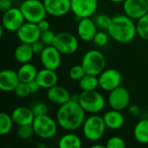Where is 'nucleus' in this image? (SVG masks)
<instances>
[{
	"instance_id": "6",
	"label": "nucleus",
	"mask_w": 148,
	"mask_h": 148,
	"mask_svg": "<svg viewBox=\"0 0 148 148\" xmlns=\"http://www.w3.org/2000/svg\"><path fill=\"white\" fill-rule=\"evenodd\" d=\"M32 126L35 134L37 137L42 140H48L56 135L59 125L56 120H54L48 114H44L36 116L32 122Z\"/></svg>"
},
{
	"instance_id": "24",
	"label": "nucleus",
	"mask_w": 148,
	"mask_h": 148,
	"mask_svg": "<svg viewBox=\"0 0 148 148\" xmlns=\"http://www.w3.org/2000/svg\"><path fill=\"white\" fill-rule=\"evenodd\" d=\"M134 137L140 144H148V119H141L134 128Z\"/></svg>"
},
{
	"instance_id": "33",
	"label": "nucleus",
	"mask_w": 148,
	"mask_h": 148,
	"mask_svg": "<svg viewBox=\"0 0 148 148\" xmlns=\"http://www.w3.org/2000/svg\"><path fill=\"white\" fill-rule=\"evenodd\" d=\"M86 75V72L83 69V67L81 65H75L73 66L69 72V75L70 77L71 80L73 81H80L84 75Z\"/></svg>"
},
{
	"instance_id": "35",
	"label": "nucleus",
	"mask_w": 148,
	"mask_h": 148,
	"mask_svg": "<svg viewBox=\"0 0 148 148\" xmlns=\"http://www.w3.org/2000/svg\"><path fill=\"white\" fill-rule=\"evenodd\" d=\"M16 95L19 98H25L29 95H30V91L29 88V84L27 82H20L18 85L16 87L14 90Z\"/></svg>"
},
{
	"instance_id": "25",
	"label": "nucleus",
	"mask_w": 148,
	"mask_h": 148,
	"mask_svg": "<svg viewBox=\"0 0 148 148\" xmlns=\"http://www.w3.org/2000/svg\"><path fill=\"white\" fill-rule=\"evenodd\" d=\"M37 73H38L37 69L35 67V65L31 64L30 62L22 64L17 70L20 82H23L27 83H29L33 80H36Z\"/></svg>"
},
{
	"instance_id": "26",
	"label": "nucleus",
	"mask_w": 148,
	"mask_h": 148,
	"mask_svg": "<svg viewBox=\"0 0 148 148\" xmlns=\"http://www.w3.org/2000/svg\"><path fill=\"white\" fill-rule=\"evenodd\" d=\"M82 146L81 138L72 133L64 134L58 141V147L60 148H80Z\"/></svg>"
},
{
	"instance_id": "32",
	"label": "nucleus",
	"mask_w": 148,
	"mask_h": 148,
	"mask_svg": "<svg viewBox=\"0 0 148 148\" xmlns=\"http://www.w3.org/2000/svg\"><path fill=\"white\" fill-rule=\"evenodd\" d=\"M109 34L107 32H105L103 29L102 30H100V31H97L94 39H93V42H95V45L99 46V47H104L108 44V41H109Z\"/></svg>"
},
{
	"instance_id": "30",
	"label": "nucleus",
	"mask_w": 148,
	"mask_h": 148,
	"mask_svg": "<svg viewBox=\"0 0 148 148\" xmlns=\"http://www.w3.org/2000/svg\"><path fill=\"white\" fill-rule=\"evenodd\" d=\"M33 134H35V132H34L32 124L17 126L16 135L20 140H29L33 136Z\"/></svg>"
},
{
	"instance_id": "37",
	"label": "nucleus",
	"mask_w": 148,
	"mask_h": 148,
	"mask_svg": "<svg viewBox=\"0 0 148 148\" xmlns=\"http://www.w3.org/2000/svg\"><path fill=\"white\" fill-rule=\"evenodd\" d=\"M56 35L54 31H52L50 29L45 31H42L41 33V36H40V40L45 44V46H49V45H53V42L55 41V37Z\"/></svg>"
},
{
	"instance_id": "36",
	"label": "nucleus",
	"mask_w": 148,
	"mask_h": 148,
	"mask_svg": "<svg viewBox=\"0 0 148 148\" xmlns=\"http://www.w3.org/2000/svg\"><path fill=\"white\" fill-rule=\"evenodd\" d=\"M107 148H124L126 147V143L124 140L119 136H113L109 138L106 142Z\"/></svg>"
},
{
	"instance_id": "8",
	"label": "nucleus",
	"mask_w": 148,
	"mask_h": 148,
	"mask_svg": "<svg viewBox=\"0 0 148 148\" xmlns=\"http://www.w3.org/2000/svg\"><path fill=\"white\" fill-rule=\"evenodd\" d=\"M53 46L56 47L62 55H72L79 48L76 36L69 32H59L56 35Z\"/></svg>"
},
{
	"instance_id": "3",
	"label": "nucleus",
	"mask_w": 148,
	"mask_h": 148,
	"mask_svg": "<svg viewBox=\"0 0 148 148\" xmlns=\"http://www.w3.org/2000/svg\"><path fill=\"white\" fill-rule=\"evenodd\" d=\"M78 101L86 113L92 114L101 112L106 106L104 96L97 90L82 91L79 95Z\"/></svg>"
},
{
	"instance_id": "16",
	"label": "nucleus",
	"mask_w": 148,
	"mask_h": 148,
	"mask_svg": "<svg viewBox=\"0 0 148 148\" xmlns=\"http://www.w3.org/2000/svg\"><path fill=\"white\" fill-rule=\"evenodd\" d=\"M43 3L52 16H63L71 11V0H43Z\"/></svg>"
},
{
	"instance_id": "23",
	"label": "nucleus",
	"mask_w": 148,
	"mask_h": 148,
	"mask_svg": "<svg viewBox=\"0 0 148 148\" xmlns=\"http://www.w3.org/2000/svg\"><path fill=\"white\" fill-rule=\"evenodd\" d=\"M35 55L31 44L21 42L14 51V57L16 61L21 64L29 62Z\"/></svg>"
},
{
	"instance_id": "22",
	"label": "nucleus",
	"mask_w": 148,
	"mask_h": 148,
	"mask_svg": "<svg viewBox=\"0 0 148 148\" xmlns=\"http://www.w3.org/2000/svg\"><path fill=\"white\" fill-rule=\"evenodd\" d=\"M107 128L111 130H119L125 124V116L121 111L112 109L106 112L102 116Z\"/></svg>"
},
{
	"instance_id": "38",
	"label": "nucleus",
	"mask_w": 148,
	"mask_h": 148,
	"mask_svg": "<svg viewBox=\"0 0 148 148\" xmlns=\"http://www.w3.org/2000/svg\"><path fill=\"white\" fill-rule=\"evenodd\" d=\"M31 47H32V49H33V51H34V53L36 54V55H40L42 51H43V49H45V44L39 39V40H37V41H36L35 42H33L32 44H31Z\"/></svg>"
},
{
	"instance_id": "9",
	"label": "nucleus",
	"mask_w": 148,
	"mask_h": 148,
	"mask_svg": "<svg viewBox=\"0 0 148 148\" xmlns=\"http://www.w3.org/2000/svg\"><path fill=\"white\" fill-rule=\"evenodd\" d=\"M131 96L129 91L122 86H120L109 92L108 103L112 109L123 111L129 107Z\"/></svg>"
},
{
	"instance_id": "40",
	"label": "nucleus",
	"mask_w": 148,
	"mask_h": 148,
	"mask_svg": "<svg viewBox=\"0 0 148 148\" xmlns=\"http://www.w3.org/2000/svg\"><path fill=\"white\" fill-rule=\"evenodd\" d=\"M13 0H0V10L3 13L12 8Z\"/></svg>"
},
{
	"instance_id": "2",
	"label": "nucleus",
	"mask_w": 148,
	"mask_h": 148,
	"mask_svg": "<svg viewBox=\"0 0 148 148\" xmlns=\"http://www.w3.org/2000/svg\"><path fill=\"white\" fill-rule=\"evenodd\" d=\"M107 31L113 40L120 43H128L135 38L137 27L134 19L121 14L112 17Z\"/></svg>"
},
{
	"instance_id": "14",
	"label": "nucleus",
	"mask_w": 148,
	"mask_h": 148,
	"mask_svg": "<svg viewBox=\"0 0 148 148\" xmlns=\"http://www.w3.org/2000/svg\"><path fill=\"white\" fill-rule=\"evenodd\" d=\"M41 33L37 23L25 22L16 31V36L21 42L32 44L40 39Z\"/></svg>"
},
{
	"instance_id": "39",
	"label": "nucleus",
	"mask_w": 148,
	"mask_h": 148,
	"mask_svg": "<svg viewBox=\"0 0 148 148\" xmlns=\"http://www.w3.org/2000/svg\"><path fill=\"white\" fill-rule=\"evenodd\" d=\"M28 84H29L30 95H36V94H37L39 92L40 88H42L40 87V85L38 84V82H36V80H33V81L29 82Z\"/></svg>"
},
{
	"instance_id": "45",
	"label": "nucleus",
	"mask_w": 148,
	"mask_h": 148,
	"mask_svg": "<svg viewBox=\"0 0 148 148\" xmlns=\"http://www.w3.org/2000/svg\"><path fill=\"white\" fill-rule=\"evenodd\" d=\"M42 1H43V0H42Z\"/></svg>"
},
{
	"instance_id": "1",
	"label": "nucleus",
	"mask_w": 148,
	"mask_h": 148,
	"mask_svg": "<svg viewBox=\"0 0 148 148\" xmlns=\"http://www.w3.org/2000/svg\"><path fill=\"white\" fill-rule=\"evenodd\" d=\"M86 120V112L78 101L70 100L60 106L56 113V121L62 129L73 132L82 127Z\"/></svg>"
},
{
	"instance_id": "42",
	"label": "nucleus",
	"mask_w": 148,
	"mask_h": 148,
	"mask_svg": "<svg viewBox=\"0 0 148 148\" xmlns=\"http://www.w3.org/2000/svg\"><path fill=\"white\" fill-rule=\"evenodd\" d=\"M93 148H107L106 147V145H101V144H95V145H93L92 146Z\"/></svg>"
},
{
	"instance_id": "21",
	"label": "nucleus",
	"mask_w": 148,
	"mask_h": 148,
	"mask_svg": "<svg viewBox=\"0 0 148 148\" xmlns=\"http://www.w3.org/2000/svg\"><path fill=\"white\" fill-rule=\"evenodd\" d=\"M11 117L14 124H16V126L32 124L35 119V115L31 108L23 106L16 108L11 113Z\"/></svg>"
},
{
	"instance_id": "20",
	"label": "nucleus",
	"mask_w": 148,
	"mask_h": 148,
	"mask_svg": "<svg viewBox=\"0 0 148 148\" xmlns=\"http://www.w3.org/2000/svg\"><path fill=\"white\" fill-rule=\"evenodd\" d=\"M56 70L49 69L43 68L41 70H38L36 75V82L42 88L49 89L56 85L58 82V75L56 72Z\"/></svg>"
},
{
	"instance_id": "5",
	"label": "nucleus",
	"mask_w": 148,
	"mask_h": 148,
	"mask_svg": "<svg viewBox=\"0 0 148 148\" xmlns=\"http://www.w3.org/2000/svg\"><path fill=\"white\" fill-rule=\"evenodd\" d=\"M106 129L107 126L103 117L97 114H92L86 118L82 125V132L85 138L94 142L100 140L103 137Z\"/></svg>"
},
{
	"instance_id": "18",
	"label": "nucleus",
	"mask_w": 148,
	"mask_h": 148,
	"mask_svg": "<svg viewBox=\"0 0 148 148\" xmlns=\"http://www.w3.org/2000/svg\"><path fill=\"white\" fill-rule=\"evenodd\" d=\"M20 82L17 71L10 69H3L0 72V89L3 92H12Z\"/></svg>"
},
{
	"instance_id": "34",
	"label": "nucleus",
	"mask_w": 148,
	"mask_h": 148,
	"mask_svg": "<svg viewBox=\"0 0 148 148\" xmlns=\"http://www.w3.org/2000/svg\"><path fill=\"white\" fill-rule=\"evenodd\" d=\"M35 117L36 116H40V115H44V114H48V106L46 103L42 102V101H36L34 102L31 107H30Z\"/></svg>"
},
{
	"instance_id": "19",
	"label": "nucleus",
	"mask_w": 148,
	"mask_h": 148,
	"mask_svg": "<svg viewBox=\"0 0 148 148\" xmlns=\"http://www.w3.org/2000/svg\"><path fill=\"white\" fill-rule=\"evenodd\" d=\"M71 95L69 90L62 86L56 85L49 89H47V98L48 100L55 104L62 105L71 100Z\"/></svg>"
},
{
	"instance_id": "43",
	"label": "nucleus",
	"mask_w": 148,
	"mask_h": 148,
	"mask_svg": "<svg viewBox=\"0 0 148 148\" xmlns=\"http://www.w3.org/2000/svg\"><path fill=\"white\" fill-rule=\"evenodd\" d=\"M111 1L112 3H123L125 0H109Z\"/></svg>"
},
{
	"instance_id": "13",
	"label": "nucleus",
	"mask_w": 148,
	"mask_h": 148,
	"mask_svg": "<svg viewBox=\"0 0 148 148\" xmlns=\"http://www.w3.org/2000/svg\"><path fill=\"white\" fill-rule=\"evenodd\" d=\"M61 52L53 45L46 46L40 54V60L43 68L56 70L62 62Z\"/></svg>"
},
{
	"instance_id": "27",
	"label": "nucleus",
	"mask_w": 148,
	"mask_h": 148,
	"mask_svg": "<svg viewBox=\"0 0 148 148\" xmlns=\"http://www.w3.org/2000/svg\"><path fill=\"white\" fill-rule=\"evenodd\" d=\"M99 87V79L97 75L86 74L79 81V88L82 91H92L96 90Z\"/></svg>"
},
{
	"instance_id": "11",
	"label": "nucleus",
	"mask_w": 148,
	"mask_h": 148,
	"mask_svg": "<svg viewBox=\"0 0 148 148\" xmlns=\"http://www.w3.org/2000/svg\"><path fill=\"white\" fill-rule=\"evenodd\" d=\"M99 87L107 92H110L121 84L122 76L120 71L115 69H104L99 75Z\"/></svg>"
},
{
	"instance_id": "7",
	"label": "nucleus",
	"mask_w": 148,
	"mask_h": 148,
	"mask_svg": "<svg viewBox=\"0 0 148 148\" xmlns=\"http://www.w3.org/2000/svg\"><path fill=\"white\" fill-rule=\"evenodd\" d=\"M19 8L25 21L34 23H37L46 18L48 14L42 0H24Z\"/></svg>"
},
{
	"instance_id": "28",
	"label": "nucleus",
	"mask_w": 148,
	"mask_h": 148,
	"mask_svg": "<svg viewBox=\"0 0 148 148\" xmlns=\"http://www.w3.org/2000/svg\"><path fill=\"white\" fill-rule=\"evenodd\" d=\"M14 121L12 120L11 114L2 112L0 114V134L7 135L10 133L13 127Z\"/></svg>"
},
{
	"instance_id": "17",
	"label": "nucleus",
	"mask_w": 148,
	"mask_h": 148,
	"mask_svg": "<svg viewBox=\"0 0 148 148\" xmlns=\"http://www.w3.org/2000/svg\"><path fill=\"white\" fill-rule=\"evenodd\" d=\"M96 32L97 26L95 20L90 17L82 18L79 20L77 25V34L81 40L84 42H91L93 41Z\"/></svg>"
},
{
	"instance_id": "4",
	"label": "nucleus",
	"mask_w": 148,
	"mask_h": 148,
	"mask_svg": "<svg viewBox=\"0 0 148 148\" xmlns=\"http://www.w3.org/2000/svg\"><path fill=\"white\" fill-rule=\"evenodd\" d=\"M82 66L86 74L98 76L104 69H106L105 56L97 49H90L82 56Z\"/></svg>"
},
{
	"instance_id": "41",
	"label": "nucleus",
	"mask_w": 148,
	"mask_h": 148,
	"mask_svg": "<svg viewBox=\"0 0 148 148\" xmlns=\"http://www.w3.org/2000/svg\"><path fill=\"white\" fill-rule=\"evenodd\" d=\"M37 26H38L39 29L41 30V32L48 30V29H50V23L46 18H44L42 20H41L39 23H37Z\"/></svg>"
},
{
	"instance_id": "15",
	"label": "nucleus",
	"mask_w": 148,
	"mask_h": 148,
	"mask_svg": "<svg viewBox=\"0 0 148 148\" xmlns=\"http://www.w3.org/2000/svg\"><path fill=\"white\" fill-rule=\"evenodd\" d=\"M122 3L124 14L134 20H139L148 13V4L146 0H125Z\"/></svg>"
},
{
	"instance_id": "44",
	"label": "nucleus",
	"mask_w": 148,
	"mask_h": 148,
	"mask_svg": "<svg viewBox=\"0 0 148 148\" xmlns=\"http://www.w3.org/2000/svg\"><path fill=\"white\" fill-rule=\"evenodd\" d=\"M146 2H147V4H148V0H146Z\"/></svg>"
},
{
	"instance_id": "12",
	"label": "nucleus",
	"mask_w": 148,
	"mask_h": 148,
	"mask_svg": "<svg viewBox=\"0 0 148 148\" xmlns=\"http://www.w3.org/2000/svg\"><path fill=\"white\" fill-rule=\"evenodd\" d=\"M97 7L98 0H71V11L79 20L95 15Z\"/></svg>"
},
{
	"instance_id": "10",
	"label": "nucleus",
	"mask_w": 148,
	"mask_h": 148,
	"mask_svg": "<svg viewBox=\"0 0 148 148\" xmlns=\"http://www.w3.org/2000/svg\"><path fill=\"white\" fill-rule=\"evenodd\" d=\"M25 22V18L20 8L12 7L10 10L3 12L2 27L9 32H16Z\"/></svg>"
},
{
	"instance_id": "31",
	"label": "nucleus",
	"mask_w": 148,
	"mask_h": 148,
	"mask_svg": "<svg viewBox=\"0 0 148 148\" xmlns=\"http://www.w3.org/2000/svg\"><path fill=\"white\" fill-rule=\"evenodd\" d=\"M111 20H112V17H110L108 15L100 14L95 18V23L97 28L103 29V30H107L110 25Z\"/></svg>"
},
{
	"instance_id": "29",
	"label": "nucleus",
	"mask_w": 148,
	"mask_h": 148,
	"mask_svg": "<svg viewBox=\"0 0 148 148\" xmlns=\"http://www.w3.org/2000/svg\"><path fill=\"white\" fill-rule=\"evenodd\" d=\"M136 27L137 35H139L141 39L148 41V13L137 20Z\"/></svg>"
}]
</instances>
